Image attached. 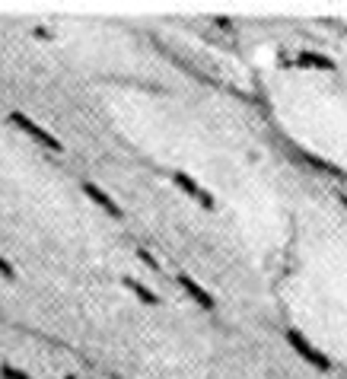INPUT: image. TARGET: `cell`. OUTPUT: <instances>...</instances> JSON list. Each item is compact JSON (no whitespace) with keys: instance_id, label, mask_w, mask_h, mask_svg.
<instances>
[{"instance_id":"6da1fadb","label":"cell","mask_w":347,"mask_h":379,"mask_svg":"<svg viewBox=\"0 0 347 379\" xmlns=\"http://www.w3.org/2000/svg\"><path fill=\"white\" fill-rule=\"evenodd\" d=\"M10 122L17 124V128H19V131H23V134H29V137H32V140H39L41 147L54 150V153H61V150H64V144H61V140L54 137V134H48V131H45V128H41V124H35L32 118L26 115V112H19V108H17V112H10Z\"/></svg>"},{"instance_id":"7a4b0ae2","label":"cell","mask_w":347,"mask_h":379,"mask_svg":"<svg viewBox=\"0 0 347 379\" xmlns=\"http://www.w3.org/2000/svg\"><path fill=\"white\" fill-rule=\"evenodd\" d=\"M287 341H290V347H293V351H297V354L303 357V360L313 363L315 370H322V373H325V370H331V360H328V357H325L322 351H319V347L309 344V341L303 338V335H299L297 329H290V331H287Z\"/></svg>"},{"instance_id":"3957f363","label":"cell","mask_w":347,"mask_h":379,"mask_svg":"<svg viewBox=\"0 0 347 379\" xmlns=\"http://www.w3.org/2000/svg\"><path fill=\"white\" fill-rule=\"evenodd\" d=\"M172 179H175V185H179V188H182L185 195H188V198H195L198 204H204L207 211H214V207H217V204H214V195H210L207 188H201V185H198L195 179H191L188 173H175Z\"/></svg>"},{"instance_id":"277c9868","label":"cell","mask_w":347,"mask_h":379,"mask_svg":"<svg viewBox=\"0 0 347 379\" xmlns=\"http://www.w3.org/2000/svg\"><path fill=\"white\" fill-rule=\"evenodd\" d=\"M175 280H179V287H182L185 293H188V297L201 306V309H207V313H210V309L217 306V303H214V297H210V293H207V290L201 287V284H198L195 278H188V274H175Z\"/></svg>"},{"instance_id":"5b68a950","label":"cell","mask_w":347,"mask_h":379,"mask_svg":"<svg viewBox=\"0 0 347 379\" xmlns=\"http://www.w3.org/2000/svg\"><path fill=\"white\" fill-rule=\"evenodd\" d=\"M83 191H86V198L96 201V204L102 207V211H108L112 217H121V207H118V201L108 195V191H102L96 182H83Z\"/></svg>"},{"instance_id":"8992f818","label":"cell","mask_w":347,"mask_h":379,"mask_svg":"<svg viewBox=\"0 0 347 379\" xmlns=\"http://www.w3.org/2000/svg\"><path fill=\"white\" fill-rule=\"evenodd\" d=\"M299 67H315V70H335V61L325 58V55H319V51H303L297 58Z\"/></svg>"},{"instance_id":"52a82bcc","label":"cell","mask_w":347,"mask_h":379,"mask_svg":"<svg viewBox=\"0 0 347 379\" xmlns=\"http://www.w3.org/2000/svg\"><path fill=\"white\" fill-rule=\"evenodd\" d=\"M124 287L131 290V293H134V297H137V300H141V303H147V306H157V303H159V300H157V293H153V290H147V287H143L141 280H134V278H124Z\"/></svg>"},{"instance_id":"ba28073f","label":"cell","mask_w":347,"mask_h":379,"mask_svg":"<svg viewBox=\"0 0 347 379\" xmlns=\"http://www.w3.org/2000/svg\"><path fill=\"white\" fill-rule=\"evenodd\" d=\"M0 379H32V376H26L23 370H17V367L3 363V367H0Z\"/></svg>"},{"instance_id":"9c48e42d","label":"cell","mask_w":347,"mask_h":379,"mask_svg":"<svg viewBox=\"0 0 347 379\" xmlns=\"http://www.w3.org/2000/svg\"><path fill=\"white\" fill-rule=\"evenodd\" d=\"M0 278H7V280H13V278H17V271H13V264H10L3 255H0Z\"/></svg>"},{"instance_id":"30bf717a","label":"cell","mask_w":347,"mask_h":379,"mask_svg":"<svg viewBox=\"0 0 347 379\" xmlns=\"http://www.w3.org/2000/svg\"><path fill=\"white\" fill-rule=\"evenodd\" d=\"M137 255H141V258H143V262H147V264H150V268H153V271H157V268H159V264H157V258L150 255L147 249H141V252H137Z\"/></svg>"},{"instance_id":"8fae6325","label":"cell","mask_w":347,"mask_h":379,"mask_svg":"<svg viewBox=\"0 0 347 379\" xmlns=\"http://www.w3.org/2000/svg\"><path fill=\"white\" fill-rule=\"evenodd\" d=\"M341 204H344V207H347V195H341Z\"/></svg>"},{"instance_id":"7c38bea8","label":"cell","mask_w":347,"mask_h":379,"mask_svg":"<svg viewBox=\"0 0 347 379\" xmlns=\"http://www.w3.org/2000/svg\"><path fill=\"white\" fill-rule=\"evenodd\" d=\"M67 379H77V376H67Z\"/></svg>"}]
</instances>
